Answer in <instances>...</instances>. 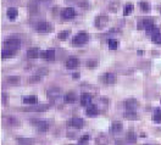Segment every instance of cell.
<instances>
[{
    "mask_svg": "<svg viewBox=\"0 0 161 145\" xmlns=\"http://www.w3.org/2000/svg\"><path fill=\"white\" fill-rule=\"evenodd\" d=\"M4 44H5V48L6 49H10V50H17L21 46V42L19 39H16V38H9V39H6L5 42H4Z\"/></svg>",
    "mask_w": 161,
    "mask_h": 145,
    "instance_id": "obj_1",
    "label": "cell"
},
{
    "mask_svg": "<svg viewBox=\"0 0 161 145\" xmlns=\"http://www.w3.org/2000/svg\"><path fill=\"white\" fill-rule=\"evenodd\" d=\"M88 39H89V36H88L85 32H79V33H77L73 38V44L75 45H82V44L88 42Z\"/></svg>",
    "mask_w": 161,
    "mask_h": 145,
    "instance_id": "obj_2",
    "label": "cell"
},
{
    "mask_svg": "<svg viewBox=\"0 0 161 145\" xmlns=\"http://www.w3.org/2000/svg\"><path fill=\"white\" fill-rule=\"evenodd\" d=\"M53 27L49 22H38L36 23V31L40 32V33H48V32H51Z\"/></svg>",
    "mask_w": 161,
    "mask_h": 145,
    "instance_id": "obj_3",
    "label": "cell"
},
{
    "mask_svg": "<svg viewBox=\"0 0 161 145\" xmlns=\"http://www.w3.org/2000/svg\"><path fill=\"white\" fill-rule=\"evenodd\" d=\"M108 22H109L108 16L106 15H100V16H98V17L95 18V27L101 29V28H104L108 25Z\"/></svg>",
    "mask_w": 161,
    "mask_h": 145,
    "instance_id": "obj_4",
    "label": "cell"
},
{
    "mask_svg": "<svg viewBox=\"0 0 161 145\" xmlns=\"http://www.w3.org/2000/svg\"><path fill=\"white\" fill-rule=\"evenodd\" d=\"M138 28L139 29L140 28H147V31L150 29V28H154V20L150 18V17H147V18L142 20V22H139Z\"/></svg>",
    "mask_w": 161,
    "mask_h": 145,
    "instance_id": "obj_5",
    "label": "cell"
},
{
    "mask_svg": "<svg viewBox=\"0 0 161 145\" xmlns=\"http://www.w3.org/2000/svg\"><path fill=\"white\" fill-rule=\"evenodd\" d=\"M116 75L115 73H111V72H108V73H105L103 76V82L106 83V84H114L116 82Z\"/></svg>",
    "mask_w": 161,
    "mask_h": 145,
    "instance_id": "obj_6",
    "label": "cell"
},
{
    "mask_svg": "<svg viewBox=\"0 0 161 145\" xmlns=\"http://www.w3.org/2000/svg\"><path fill=\"white\" fill-rule=\"evenodd\" d=\"M125 106H126L127 111H135V109L138 107V101L135 99H128L125 102Z\"/></svg>",
    "mask_w": 161,
    "mask_h": 145,
    "instance_id": "obj_7",
    "label": "cell"
},
{
    "mask_svg": "<svg viewBox=\"0 0 161 145\" xmlns=\"http://www.w3.org/2000/svg\"><path fill=\"white\" fill-rule=\"evenodd\" d=\"M61 16H62V18H65V20H71L75 17V10L72 9V7H66L65 10H62Z\"/></svg>",
    "mask_w": 161,
    "mask_h": 145,
    "instance_id": "obj_8",
    "label": "cell"
},
{
    "mask_svg": "<svg viewBox=\"0 0 161 145\" xmlns=\"http://www.w3.org/2000/svg\"><path fill=\"white\" fill-rule=\"evenodd\" d=\"M40 58L42 59H45V60H54L55 59V51L53 49H49V50H45V51H42L40 53Z\"/></svg>",
    "mask_w": 161,
    "mask_h": 145,
    "instance_id": "obj_9",
    "label": "cell"
},
{
    "mask_svg": "<svg viewBox=\"0 0 161 145\" xmlns=\"http://www.w3.org/2000/svg\"><path fill=\"white\" fill-rule=\"evenodd\" d=\"M78 66H79V60L76 58H70L66 61V68H68V70H73Z\"/></svg>",
    "mask_w": 161,
    "mask_h": 145,
    "instance_id": "obj_10",
    "label": "cell"
},
{
    "mask_svg": "<svg viewBox=\"0 0 161 145\" xmlns=\"http://www.w3.org/2000/svg\"><path fill=\"white\" fill-rule=\"evenodd\" d=\"M68 124L72 126V127H75V128H77V129H79V128H82L84 126V121L82 118H72L68 122Z\"/></svg>",
    "mask_w": 161,
    "mask_h": 145,
    "instance_id": "obj_11",
    "label": "cell"
},
{
    "mask_svg": "<svg viewBox=\"0 0 161 145\" xmlns=\"http://www.w3.org/2000/svg\"><path fill=\"white\" fill-rule=\"evenodd\" d=\"M32 123L38 127L39 132H45L48 129V127H49V124H48V122H45V121H32Z\"/></svg>",
    "mask_w": 161,
    "mask_h": 145,
    "instance_id": "obj_12",
    "label": "cell"
},
{
    "mask_svg": "<svg viewBox=\"0 0 161 145\" xmlns=\"http://www.w3.org/2000/svg\"><path fill=\"white\" fill-rule=\"evenodd\" d=\"M85 114H87L88 117H93V116H96L99 114V110H98V107H96L95 105H92V104H90V105L87 107Z\"/></svg>",
    "mask_w": 161,
    "mask_h": 145,
    "instance_id": "obj_13",
    "label": "cell"
},
{
    "mask_svg": "<svg viewBox=\"0 0 161 145\" xmlns=\"http://www.w3.org/2000/svg\"><path fill=\"white\" fill-rule=\"evenodd\" d=\"M122 128H123L122 123L118 122V121H116V122H112V124L110 127V131H111V133L117 134V133H120L121 131H122Z\"/></svg>",
    "mask_w": 161,
    "mask_h": 145,
    "instance_id": "obj_14",
    "label": "cell"
},
{
    "mask_svg": "<svg viewBox=\"0 0 161 145\" xmlns=\"http://www.w3.org/2000/svg\"><path fill=\"white\" fill-rule=\"evenodd\" d=\"M23 104H27V105H36L38 102V98L36 95H29V96H25V98L22 99Z\"/></svg>",
    "mask_w": 161,
    "mask_h": 145,
    "instance_id": "obj_15",
    "label": "cell"
},
{
    "mask_svg": "<svg viewBox=\"0 0 161 145\" xmlns=\"http://www.w3.org/2000/svg\"><path fill=\"white\" fill-rule=\"evenodd\" d=\"M6 15L10 20H15L19 16V10L16 9V7H9L7 11H6Z\"/></svg>",
    "mask_w": 161,
    "mask_h": 145,
    "instance_id": "obj_16",
    "label": "cell"
},
{
    "mask_svg": "<svg viewBox=\"0 0 161 145\" xmlns=\"http://www.w3.org/2000/svg\"><path fill=\"white\" fill-rule=\"evenodd\" d=\"M92 102V96L88 94H83L80 96V105L82 106H89Z\"/></svg>",
    "mask_w": 161,
    "mask_h": 145,
    "instance_id": "obj_17",
    "label": "cell"
},
{
    "mask_svg": "<svg viewBox=\"0 0 161 145\" xmlns=\"http://www.w3.org/2000/svg\"><path fill=\"white\" fill-rule=\"evenodd\" d=\"M38 56H40V53L38 51L37 48H32L27 51V58L28 59H37Z\"/></svg>",
    "mask_w": 161,
    "mask_h": 145,
    "instance_id": "obj_18",
    "label": "cell"
},
{
    "mask_svg": "<svg viewBox=\"0 0 161 145\" xmlns=\"http://www.w3.org/2000/svg\"><path fill=\"white\" fill-rule=\"evenodd\" d=\"M17 144L19 145H33L34 140L31 139V138H17Z\"/></svg>",
    "mask_w": 161,
    "mask_h": 145,
    "instance_id": "obj_19",
    "label": "cell"
},
{
    "mask_svg": "<svg viewBox=\"0 0 161 145\" xmlns=\"http://www.w3.org/2000/svg\"><path fill=\"white\" fill-rule=\"evenodd\" d=\"M12 56H15V51L14 50H10V49H5L1 51V58L3 59H9V58H12Z\"/></svg>",
    "mask_w": 161,
    "mask_h": 145,
    "instance_id": "obj_20",
    "label": "cell"
},
{
    "mask_svg": "<svg viewBox=\"0 0 161 145\" xmlns=\"http://www.w3.org/2000/svg\"><path fill=\"white\" fill-rule=\"evenodd\" d=\"M95 141H96V145H108V138L105 135H99L98 138L95 139Z\"/></svg>",
    "mask_w": 161,
    "mask_h": 145,
    "instance_id": "obj_21",
    "label": "cell"
},
{
    "mask_svg": "<svg viewBox=\"0 0 161 145\" xmlns=\"http://www.w3.org/2000/svg\"><path fill=\"white\" fill-rule=\"evenodd\" d=\"M76 100V94L75 93H72V92H68L66 95H65V101L71 104V102H73Z\"/></svg>",
    "mask_w": 161,
    "mask_h": 145,
    "instance_id": "obj_22",
    "label": "cell"
},
{
    "mask_svg": "<svg viewBox=\"0 0 161 145\" xmlns=\"http://www.w3.org/2000/svg\"><path fill=\"white\" fill-rule=\"evenodd\" d=\"M147 34H148L149 37H151V38H154L155 36L160 34V31H159V28L154 27V28H150V29H148V31H147Z\"/></svg>",
    "mask_w": 161,
    "mask_h": 145,
    "instance_id": "obj_23",
    "label": "cell"
},
{
    "mask_svg": "<svg viewBox=\"0 0 161 145\" xmlns=\"http://www.w3.org/2000/svg\"><path fill=\"white\" fill-rule=\"evenodd\" d=\"M125 118H127V119H137L138 116H137V114L134 111H127V112H125Z\"/></svg>",
    "mask_w": 161,
    "mask_h": 145,
    "instance_id": "obj_24",
    "label": "cell"
},
{
    "mask_svg": "<svg viewBox=\"0 0 161 145\" xmlns=\"http://www.w3.org/2000/svg\"><path fill=\"white\" fill-rule=\"evenodd\" d=\"M109 48L111 50H116L117 49V46H118V40H116V39H110L109 40Z\"/></svg>",
    "mask_w": 161,
    "mask_h": 145,
    "instance_id": "obj_25",
    "label": "cell"
},
{
    "mask_svg": "<svg viewBox=\"0 0 161 145\" xmlns=\"http://www.w3.org/2000/svg\"><path fill=\"white\" fill-rule=\"evenodd\" d=\"M152 118H154V121H155L156 123H160V122H161V110H160V109H156V110H155L154 117H152Z\"/></svg>",
    "mask_w": 161,
    "mask_h": 145,
    "instance_id": "obj_26",
    "label": "cell"
},
{
    "mask_svg": "<svg viewBox=\"0 0 161 145\" xmlns=\"http://www.w3.org/2000/svg\"><path fill=\"white\" fill-rule=\"evenodd\" d=\"M6 82L10 83V84H19L20 83V77H7L6 78Z\"/></svg>",
    "mask_w": 161,
    "mask_h": 145,
    "instance_id": "obj_27",
    "label": "cell"
},
{
    "mask_svg": "<svg viewBox=\"0 0 161 145\" xmlns=\"http://www.w3.org/2000/svg\"><path fill=\"white\" fill-rule=\"evenodd\" d=\"M68 34H70V32H68V31H61L60 33L58 34V38H59L60 40H65V39H67Z\"/></svg>",
    "mask_w": 161,
    "mask_h": 145,
    "instance_id": "obj_28",
    "label": "cell"
},
{
    "mask_svg": "<svg viewBox=\"0 0 161 145\" xmlns=\"http://www.w3.org/2000/svg\"><path fill=\"white\" fill-rule=\"evenodd\" d=\"M132 10H133V4L128 3V4H126L125 9H123V14H125V15H128V14H130Z\"/></svg>",
    "mask_w": 161,
    "mask_h": 145,
    "instance_id": "obj_29",
    "label": "cell"
},
{
    "mask_svg": "<svg viewBox=\"0 0 161 145\" xmlns=\"http://www.w3.org/2000/svg\"><path fill=\"white\" fill-rule=\"evenodd\" d=\"M139 5H140V9H142L143 11H145V12L149 11V9H150V6H149V4H148L147 1H140Z\"/></svg>",
    "mask_w": 161,
    "mask_h": 145,
    "instance_id": "obj_30",
    "label": "cell"
},
{
    "mask_svg": "<svg viewBox=\"0 0 161 145\" xmlns=\"http://www.w3.org/2000/svg\"><path fill=\"white\" fill-rule=\"evenodd\" d=\"M98 66V62L95 60H88L87 61V67H96Z\"/></svg>",
    "mask_w": 161,
    "mask_h": 145,
    "instance_id": "obj_31",
    "label": "cell"
},
{
    "mask_svg": "<svg viewBox=\"0 0 161 145\" xmlns=\"http://www.w3.org/2000/svg\"><path fill=\"white\" fill-rule=\"evenodd\" d=\"M151 39H152V42H154L155 44L161 45V33H160V34H157V36H155L154 38H151Z\"/></svg>",
    "mask_w": 161,
    "mask_h": 145,
    "instance_id": "obj_32",
    "label": "cell"
},
{
    "mask_svg": "<svg viewBox=\"0 0 161 145\" xmlns=\"http://www.w3.org/2000/svg\"><path fill=\"white\" fill-rule=\"evenodd\" d=\"M88 140H89V135H83V136H80L79 143H80V144H85Z\"/></svg>",
    "mask_w": 161,
    "mask_h": 145,
    "instance_id": "obj_33",
    "label": "cell"
},
{
    "mask_svg": "<svg viewBox=\"0 0 161 145\" xmlns=\"http://www.w3.org/2000/svg\"><path fill=\"white\" fill-rule=\"evenodd\" d=\"M128 139H130L132 143L135 141V136H134V133H133V132H130V133H128Z\"/></svg>",
    "mask_w": 161,
    "mask_h": 145,
    "instance_id": "obj_34",
    "label": "cell"
},
{
    "mask_svg": "<svg viewBox=\"0 0 161 145\" xmlns=\"http://www.w3.org/2000/svg\"><path fill=\"white\" fill-rule=\"evenodd\" d=\"M39 79H40V77H39V76H33V77H31V78H29V82H31V83H33V82H38Z\"/></svg>",
    "mask_w": 161,
    "mask_h": 145,
    "instance_id": "obj_35",
    "label": "cell"
},
{
    "mask_svg": "<svg viewBox=\"0 0 161 145\" xmlns=\"http://www.w3.org/2000/svg\"><path fill=\"white\" fill-rule=\"evenodd\" d=\"M79 77V73H78V72H77V73H75L73 75V78H78Z\"/></svg>",
    "mask_w": 161,
    "mask_h": 145,
    "instance_id": "obj_36",
    "label": "cell"
},
{
    "mask_svg": "<svg viewBox=\"0 0 161 145\" xmlns=\"http://www.w3.org/2000/svg\"><path fill=\"white\" fill-rule=\"evenodd\" d=\"M143 54V50H138V55H142Z\"/></svg>",
    "mask_w": 161,
    "mask_h": 145,
    "instance_id": "obj_37",
    "label": "cell"
}]
</instances>
